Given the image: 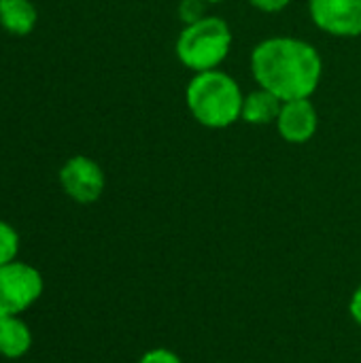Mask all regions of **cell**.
I'll return each instance as SVG.
<instances>
[{"instance_id":"cell-10","label":"cell","mask_w":361,"mask_h":363,"mask_svg":"<svg viewBox=\"0 0 361 363\" xmlns=\"http://www.w3.org/2000/svg\"><path fill=\"white\" fill-rule=\"evenodd\" d=\"M36 17V6L30 0H0V26L15 36L30 34Z\"/></svg>"},{"instance_id":"cell-13","label":"cell","mask_w":361,"mask_h":363,"mask_svg":"<svg viewBox=\"0 0 361 363\" xmlns=\"http://www.w3.org/2000/svg\"><path fill=\"white\" fill-rule=\"evenodd\" d=\"M138 363H181V359L168 349H151L140 357Z\"/></svg>"},{"instance_id":"cell-2","label":"cell","mask_w":361,"mask_h":363,"mask_svg":"<svg viewBox=\"0 0 361 363\" xmlns=\"http://www.w3.org/2000/svg\"><path fill=\"white\" fill-rule=\"evenodd\" d=\"M245 94L234 77L215 68L196 72L185 89V104L191 117L211 130L234 125L243 113Z\"/></svg>"},{"instance_id":"cell-11","label":"cell","mask_w":361,"mask_h":363,"mask_svg":"<svg viewBox=\"0 0 361 363\" xmlns=\"http://www.w3.org/2000/svg\"><path fill=\"white\" fill-rule=\"evenodd\" d=\"M17 253H19V234L11 223L0 219V266L15 262Z\"/></svg>"},{"instance_id":"cell-16","label":"cell","mask_w":361,"mask_h":363,"mask_svg":"<svg viewBox=\"0 0 361 363\" xmlns=\"http://www.w3.org/2000/svg\"><path fill=\"white\" fill-rule=\"evenodd\" d=\"M204 2H209V4H217V2H223V0H204Z\"/></svg>"},{"instance_id":"cell-3","label":"cell","mask_w":361,"mask_h":363,"mask_svg":"<svg viewBox=\"0 0 361 363\" xmlns=\"http://www.w3.org/2000/svg\"><path fill=\"white\" fill-rule=\"evenodd\" d=\"M230 49L232 30L228 21L217 15H206L194 23H185L174 45L179 62L194 74L219 68Z\"/></svg>"},{"instance_id":"cell-5","label":"cell","mask_w":361,"mask_h":363,"mask_svg":"<svg viewBox=\"0 0 361 363\" xmlns=\"http://www.w3.org/2000/svg\"><path fill=\"white\" fill-rule=\"evenodd\" d=\"M60 183L66 196L79 204H94L104 194V170L87 155H74L66 160L60 170Z\"/></svg>"},{"instance_id":"cell-4","label":"cell","mask_w":361,"mask_h":363,"mask_svg":"<svg viewBox=\"0 0 361 363\" xmlns=\"http://www.w3.org/2000/svg\"><path fill=\"white\" fill-rule=\"evenodd\" d=\"M43 274L34 266L17 259L0 266V317L21 315L43 296Z\"/></svg>"},{"instance_id":"cell-8","label":"cell","mask_w":361,"mask_h":363,"mask_svg":"<svg viewBox=\"0 0 361 363\" xmlns=\"http://www.w3.org/2000/svg\"><path fill=\"white\" fill-rule=\"evenodd\" d=\"M281 106H283V100L279 96H274L272 91L264 87H257L255 91L245 96L240 119L249 125H270V123H277Z\"/></svg>"},{"instance_id":"cell-12","label":"cell","mask_w":361,"mask_h":363,"mask_svg":"<svg viewBox=\"0 0 361 363\" xmlns=\"http://www.w3.org/2000/svg\"><path fill=\"white\" fill-rule=\"evenodd\" d=\"M206 4L204 0H181L179 4V15L183 19V23H194L202 17H206Z\"/></svg>"},{"instance_id":"cell-14","label":"cell","mask_w":361,"mask_h":363,"mask_svg":"<svg viewBox=\"0 0 361 363\" xmlns=\"http://www.w3.org/2000/svg\"><path fill=\"white\" fill-rule=\"evenodd\" d=\"M249 2L264 13H279L291 4V0H249Z\"/></svg>"},{"instance_id":"cell-15","label":"cell","mask_w":361,"mask_h":363,"mask_svg":"<svg viewBox=\"0 0 361 363\" xmlns=\"http://www.w3.org/2000/svg\"><path fill=\"white\" fill-rule=\"evenodd\" d=\"M349 311H351V317H353V321L361 325V285H360V289L353 294V298H351Z\"/></svg>"},{"instance_id":"cell-1","label":"cell","mask_w":361,"mask_h":363,"mask_svg":"<svg viewBox=\"0 0 361 363\" xmlns=\"http://www.w3.org/2000/svg\"><path fill=\"white\" fill-rule=\"evenodd\" d=\"M251 74L257 87L279 96L283 102L311 98L323 74L319 51L296 36H272L251 51Z\"/></svg>"},{"instance_id":"cell-7","label":"cell","mask_w":361,"mask_h":363,"mask_svg":"<svg viewBox=\"0 0 361 363\" xmlns=\"http://www.w3.org/2000/svg\"><path fill=\"white\" fill-rule=\"evenodd\" d=\"M317 128H319V115L311 98H296L283 102L277 119V130L285 143L304 145L317 134Z\"/></svg>"},{"instance_id":"cell-6","label":"cell","mask_w":361,"mask_h":363,"mask_svg":"<svg viewBox=\"0 0 361 363\" xmlns=\"http://www.w3.org/2000/svg\"><path fill=\"white\" fill-rule=\"evenodd\" d=\"M313 23L330 36H361V0H309Z\"/></svg>"},{"instance_id":"cell-9","label":"cell","mask_w":361,"mask_h":363,"mask_svg":"<svg viewBox=\"0 0 361 363\" xmlns=\"http://www.w3.org/2000/svg\"><path fill=\"white\" fill-rule=\"evenodd\" d=\"M32 347L30 325L19 317H0V355L6 359L23 357Z\"/></svg>"}]
</instances>
